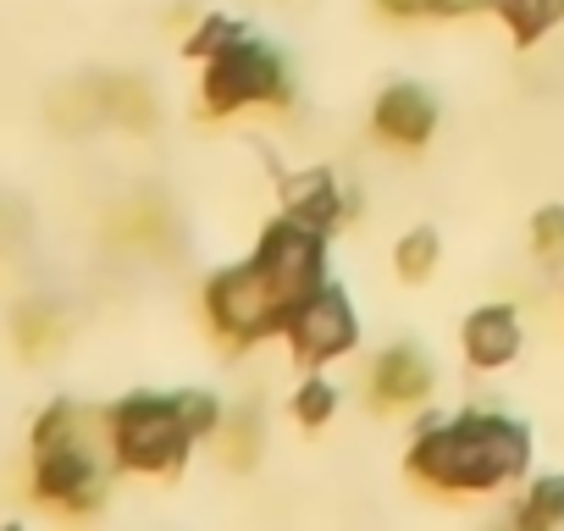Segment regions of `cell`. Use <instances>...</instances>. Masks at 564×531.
Instances as JSON below:
<instances>
[{
    "mask_svg": "<svg viewBox=\"0 0 564 531\" xmlns=\"http://www.w3.org/2000/svg\"><path fill=\"white\" fill-rule=\"evenodd\" d=\"M531 426L509 410L470 404L421 426L404 448V476L443 498H487L531 476Z\"/></svg>",
    "mask_w": 564,
    "mask_h": 531,
    "instance_id": "cell-1",
    "label": "cell"
},
{
    "mask_svg": "<svg viewBox=\"0 0 564 531\" xmlns=\"http://www.w3.org/2000/svg\"><path fill=\"white\" fill-rule=\"evenodd\" d=\"M106 426V454L117 476H139V481H177L194 459V432L177 415L172 393H122L117 404L100 410Z\"/></svg>",
    "mask_w": 564,
    "mask_h": 531,
    "instance_id": "cell-2",
    "label": "cell"
},
{
    "mask_svg": "<svg viewBox=\"0 0 564 531\" xmlns=\"http://www.w3.org/2000/svg\"><path fill=\"white\" fill-rule=\"evenodd\" d=\"M254 106L289 111L294 106V78H289V62L276 56V45H265L249 29L227 51H216L210 62H199V111L216 117V122H227V117L254 111Z\"/></svg>",
    "mask_w": 564,
    "mask_h": 531,
    "instance_id": "cell-3",
    "label": "cell"
},
{
    "mask_svg": "<svg viewBox=\"0 0 564 531\" xmlns=\"http://www.w3.org/2000/svg\"><path fill=\"white\" fill-rule=\"evenodd\" d=\"M199 311H205L210 338H216L227 355H249V349L282 338V327H289V305L271 294V283L260 278V266H254L249 254L205 278Z\"/></svg>",
    "mask_w": 564,
    "mask_h": 531,
    "instance_id": "cell-4",
    "label": "cell"
},
{
    "mask_svg": "<svg viewBox=\"0 0 564 531\" xmlns=\"http://www.w3.org/2000/svg\"><path fill=\"white\" fill-rule=\"evenodd\" d=\"M360 338H366V327H360L355 294L333 278L316 294H305L289 311V327H282V344H289L294 366H305V371H327V366L349 360L360 349Z\"/></svg>",
    "mask_w": 564,
    "mask_h": 531,
    "instance_id": "cell-5",
    "label": "cell"
},
{
    "mask_svg": "<svg viewBox=\"0 0 564 531\" xmlns=\"http://www.w3.org/2000/svg\"><path fill=\"white\" fill-rule=\"evenodd\" d=\"M111 454L106 437H78L62 448H40L29 470V492L56 514H95L111 492Z\"/></svg>",
    "mask_w": 564,
    "mask_h": 531,
    "instance_id": "cell-6",
    "label": "cell"
},
{
    "mask_svg": "<svg viewBox=\"0 0 564 531\" xmlns=\"http://www.w3.org/2000/svg\"><path fill=\"white\" fill-rule=\"evenodd\" d=\"M327 243H333V238H327L322 227H305V221H294V216L276 210V216L260 227L249 260L260 266V278L271 283V294L294 311L305 294H316V289L327 283Z\"/></svg>",
    "mask_w": 564,
    "mask_h": 531,
    "instance_id": "cell-7",
    "label": "cell"
},
{
    "mask_svg": "<svg viewBox=\"0 0 564 531\" xmlns=\"http://www.w3.org/2000/svg\"><path fill=\"white\" fill-rule=\"evenodd\" d=\"M437 399V360L399 338V344H382L366 366V404L371 415H415L421 404Z\"/></svg>",
    "mask_w": 564,
    "mask_h": 531,
    "instance_id": "cell-8",
    "label": "cell"
},
{
    "mask_svg": "<svg viewBox=\"0 0 564 531\" xmlns=\"http://www.w3.org/2000/svg\"><path fill=\"white\" fill-rule=\"evenodd\" d=\"M276 210L294 216V221H305V227H322V232L333 238V232H344V227L355 221L360 194H355L327 161H316V166L276 172Z\"/></svg>",
    "mask_w": 564,
    "mask_h": 531,
    "instance_id": "cell-9",
    "label": "cell"
},
{
    "mask_svg": "<svg viewBox=\"0 0 564 531\" xmlns=\"http://www.w3.org/2000/svg\"><path fill=\"white\" fill-rule=\"evenodd\" d=\"M437 122H443V106L415 78H393L371 100V133L393 150H426L437 139Z\"/></svg>",
    "mask_w": 564,
    "mask_h": 531,
    "instance_id": "cell-10",
    "label": "cell"
},
{
    "mask_svg": "<svg viewBox=\"0 0 564 531\" xmlns=\"http://www.w3.org/2000/svg\"><path fill=\"white\" fill-rule=\"evenodd\" d=\"M525 355V322H520V305L509 300H487L476 311H465L459 322V360L481 377L492 371H509L514 360Z\"/></svg>",
    "mask_w": 564,
    "mask_h": 531,
    "instance_id": "cell-11",
    "label": "cell"
},
{
    "mask_svg": "<svg viewBox=\"0 0 564 531\" xmlns=\"http://www.w3.org/2000/svg\"><path fill=\"white\" fill-rule=\"evenodd\" d=\"M487 12L503 23V34L514 40V51H531V45H542L564 23V0H492Z\"/></svg>",
    "mask_w": 564,
    "mask_h": 531,
    "instance_id": "cell-12",
    "label": "cell"
},
{
    "mask_svg": "<svg viewBox=\"0 0 564 531\" xmlns=\"http://www.w3.org/2000/svg\"><path fill=\"white\" fill-rule=\"evenodd\" d=\"M520 503H514V525L520 531H553L564 525V470H531L520 481Z\"/></svg>",
    "mask_w": 564,
    "mask_h": 531,
    "instance_id": "cell-13",
    "label": "cell"
},
{
    "mask_svg": "<svg viewBox=\"0 0 564 531\" xmlns=\"http://www.w3.org/2000/svg\"><path fill=\"white\" fill-rule=\"evenodd\" d=\"M338 410H344V388L327 371H305L300 388L289 393V415H294L300 432H327L338 421Z\"/></svg>",
    "mask_w": 564,
    "mask_h": 531,
    "instance_id": "cell-14",
    "label": "cell"
},
{
    "mask_svg": "<svg viewBox=\"0 0 564 531\" xmlns=\"http://www.w3.org/2000/svg\"><path fill=\"white\" fill-rule=\"evenodd\" d=\"M437 266H443V238H437V227H410V232H399V243H393V278L404 283V289H421V283H432L437 278Z\"/></svg>",
    "mask_w": 564,
    "mask_h": 531,
    "instance_id": "cell-15",
    "label": "cell"
},
{
    "mask_svg": "<svg viewBox=\"0 0 564 531\" xmlns=\"http://www.w3.org/2000/svg\"><path fill=\"white\" fill-rule=\"evenodd\" d=\"M210 443H216L227 470H254V459H260V410L254 404L227 410V421H221V432Z\"/></svg>",
    "mask_w": 564,
    "mask_h": 531,
    "instance_id": "cell-16",
    "label": "cell"
},
{
    "mask_svg": "<svg viewBox=\"0 0 564 531\" xmlns=\"http://www.w3.org/2000/svg\"><path fill=\"white\" fill-rule=\"evenodd\" d=\"M238 34H249V23H243V18H232V12H199L177 51H183V62H210V56H216V51H227Z\"/></svg>",
    "mask_w": 564,
    "mask_h": 531,
    "instance_id": "cell-17",
    "label": "cell"
},
{
    "mask_svg": "<svg viewBox=\"0 0 564 531\" xmlns=\"http://www.w3.org/2000/svg\"><path fill=\"white\" fill-rule=\"evenodd\" d=\"M525 249H531L536 266H564V205H558V199H547V205L531 210V221H525Z\"/></svg>",
    "mask_w": 564,
    "mask_h": 531,
    "instance_id": "cell-18",
    "label": "cell"
},
{
    "mask_svg": "<svg viewBox=\"0 0 564 531\" xmlns=\"http://www.w3.org/2000/svg\"><path fill=\"white\" fill-rule=\"evenodd\" d=\"M172 399H177V415L194 432V443H210L221 432V421H227L221 393H210V388H172Z\"/></svg>",
    "mask_w": 564,
    "mask_h": 531,
    "instance_id": "cell-19",
    "label": "cell"
},
{
    "mask_svg": "<svg viewBox=\"0 0 564 531\" xmlns=\"http://www.w3.org/2000/svg\"><path fill=\"white\" fill-rule=\"evenodd\" d=\"M371 7L388 23H421V18H432V0H371Z\"/></svg>",
    "mask_w": 564,
    "mask_h": 531,
    "instance_id": "cell-20",
    "label": "cell"
},
{
    "mask_svg": "<svg viewBox=\"0 0 564 531\" xmlns=\"http://www.w3.org/2000/svg\"><path fill=\"white\" fill-rule=\"evenodd\" d=\"M487 7H492V0H432V18L437 23H459V18H476Z\"/></svg>",
    "mask_w": 564,
    "mask_h": 531,
    "instance_id": "cell-21",
    "label": "cell"
}]
</instances>
